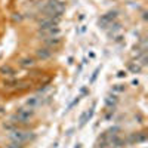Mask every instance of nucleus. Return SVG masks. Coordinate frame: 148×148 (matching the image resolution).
Listing matches in <instances>:
<instances>
[{"label": "nucleus", "mask_w": 148, "mask_h": 148, "mask_svg": "<svg viewBox=\"0 0 148 148\" xmlns=\"http://www.w3.org/2000/svg\"><path fill=\"white\" fill-rule=\"evenodd\" d=\"M64 9H65L64 3L56 2V0H51V2H47V3L42 8L43 14H45L46 16H55V18H59L61 14L64 12Z\"/></svg>", "instance_id": "f257e3e1"}, {"label": "nucleus", "mask_w": 148, "mask_h": 148, "mask_svg": "<svg viewBox=\"0 0 148 148\" xmlns=\"http://www.w3.org/2000/svg\"><path fill=\"white\" fill-rule=\"evenodd\" d=\"M34 116V108H19L16 113L12 116V121L16 123V125H27L28 120Z\"/></svg>", "instance_id": "f03ea898"}, {"label": "nucleus", "mask_w": 148, "mask_h": 148, "mask_svg": "<svg viewBox=\"0 0 148 148\" xmlns=\"http://www.w3.org/2000/svg\"><path fill=\"white\" fill-rule=\"evenodd\" d=\"M10 138H12V141H18V142H25V141H28V139H33L34 138V135L31 133V132H27V130H22L19 126L18 127H15L14 130H10Z\"/></svg>", "instance_id": "7ed1b4c3"}, {"label": "nucleus", "mask_w": 148, "mask_h": 148, "mask_svg": "<svg viewBox=\"0 0 148 148\" xmlns=\"http://www.w3.org/2000/svg\"><path fill=\"white\" fill-rule=\"evenodd\" d=\"M59 18L55 16H45L39 21V30H46V28H52V27H58Z\"/></svg>", "instance_id": "20e7f679"}, {"label": "nucleus", "mask_w": 148, "mask_h": 148, "mask_svg": "<svg viewBox=\"0 0 148 148\" xmlns=\"http://www.w3.org/2000/svg\"><path fill=\"white\" fill-rule=\"evenodd\" d=\"M116 18H117V10L108 12V14H105V15L101 16V19H99V25H101L102 28H108L111 24L116 21Z\"/></svg>", "instance_id": "39448f33"}, {"label": "nucleus", "mask_w": 148, "mask_h": 148, "mask_svg": "<svg viewBox=\"0 0 148 148\" xmlns=\"http://www.w3.org/2000/svg\"><path fill=\"white\" fill-rule=\"evenodd\" d=\"M39 36L43 39H51V37H58L59 36V28L52 27V28H46V30H39Z\"/></svg>", "instance_id": "423d86ee"}, {"label": "nucleus", "mask_w": 148, "mask_h": 148, "mask_svg": "<svg viewBox=\"0 0 148 148\" xmlns=\"http://www.w3.org/2000/svg\"><path fill=\"white\" fill-rule=\"evenodd\" d=\"M52 55H53V49L46 47V46H43V47H40V49H37V51H36V56L39 59H42V61L51 58Z\"/></svg>", "instance_id": "0eeeda50"}, {"label": "nucleus", "mask_w": 148, "mask_h": 148, "mask_svg": "<svg viewBox=\"0 0 148 148\" xmlns=\"http://www.w3.org/2000/svg\"><path fill=\"white\" fill-rule=\"evenodd\" d=\"M31 88V82H28L27 79H22V80H16L15 86H14V90H25Z\"/></svg>", "instance_id": "6e6552de"}, {"label": "nucleus", "mask_w": 148, "mask_h": 148, "mask_svg": "<svg viewBox=\"0 0 148 148\" xmlns=\"http://www.w3.org/2000/svg\"><path fill=\"white\" fill-rule=\"evenodd\" d=\"M93 113H95V105L90 108V110H88V111H84V113L82 114V117H80V127L82 126H84L86 123H88L90 119H92V116H93Z\"/></svg>", "instance_id": "1a4fd4ad"}, {"label": "nucleus", "mask_w": 148, "mask_h": 148, "mask_svg": "<svg viewBox=\"0 0 148 148\" xmlns=\"http://www.w3.org/2000/svg\"><path fill=\"white\" fill-rule=\"evenodd\" d=\"M147 139V133L145 132H138V133H133L132 136L129 138L130 142H144Z\"/></svg>", "instance_id": "9d476101"}, {"label": "nucleus", "mask_w": 148, "mask_h": 148, "mask_svg": "<svg viewBox=\"0 0 148 148\" xmlns=\"http://www.w3.org/2000/svg\"><path fill=\"white\" fill-rule=\"evenodd\" d=\"M25 104H27V107H30V108H36L37 105H40V104H42V98H40V96H33V98H28Z\"/></svg>", "instance_id": "9b49d317"}, {"label": "nucleus", "mask_w": 148, "mask_h": 148, "mask_svg": "<svg viewBox=\"0 0 148 148\" xmlns=\"http://www.w3.org/2000/svg\"><path fill=\"white\" fill-rule=\"evenodd\" d=\"M0 74H3V76H6V77H14L15 76V70L12 68L10 65H3L2 68H0Z\"/></svg>", "instance_id": "f8f14e48"}, {"label": "nucleus", "mask_w": 148, "mask_h": 148, "mask_svg": "<svg viewBox=\"0 0 148 148\" xmlns=\"http://www.w3.org/2000/svg\"><path fill=\"white\" fill-rule=\"evenodd\" d=\"M19 65H21L22 68H33V67H34V59L30 58V56L22 58V59L19 61Z\"/></svg>", "instance_id": "ddd939ff"}, {"label": "nucleus", "mask_w": 148, "mask_h": 148, "mask_svg": "<svg viewBox=\"0 0 148 148\" xmlns=\"http://www.w3.org/2000/svg\"><path fill=\"white\" fill-rule=\"evenodd\" d=\"M61 43V39H58V37H51V39H45V46L46 47H51L53 49L55 46H58Z\"/></svg>", "instance_id": "4468645a"}, {"label": "nucleus", "mask_w": 148, "mask_h": 148, "mask_svg": "<svg viewBox=\"0 0 148 148\" xmlns=\"http://www.w3.org/2000/svg\"><path fill=\"white\" fill-rule=\"evenodd\" d=\"M127 68H129V71L133 73V74H138V73H141V70H142V67H141L139 64H136V62H129Z\"/></svg>", "instance_id": "2eb2a0df"}, {"label": "nucleus", "mask_w": 148, "mask_h": 148, "mask_svg": "<svg viewBox=\"0 0 148 148\" xmlns=\"http://www.w3.org/2000/svg\"><path fill=\"white\" fill-rule=\"evenodd\" d=\"M116 104H117V98H116L114 95H113V96L110 95V96H107V98H105V105H107L108 108H111V107H114Z\"/></svg>", "instance_id": "dca6fc26"}, {"label": "nucleus", "mask_w": 148, "mask_h": 148, "mask_svg": "<svg viewBox=\"0 0 148 148\" xmlns=\"http://www.w3.org/2000/svg\"><path fill=\"white\" fill-rule=\"evenodd\" d=\"M6 148H24L22 142H18V141H12L10 144L6 145Z\"/></svg>", "instance_id": "f3484780"}, {"label": "nucleus", "mask_w": 148, "mask_h": 148, "mask_svg": "<svg viewBox=\"0 0 148 148\" xmlns=\"http://www.w3.org/2000/svg\"><path fill=\"white\" fill-rule=\"evenodd\" d=\"M125 89H126V86H123V84L113 86V92H125Z\"/></svg>", "instance_id": "a211bd4d"}, {"label": "nucleus", "mask_w": 148, "mask_h": 148, "mask_svg": "<svg viewBox=\"0 0 148 148\" xmlns=\"http://www.w3.org/2000/svg\"><path fill=\"white\" fill-rule=\"evenodd\" d=\"M98 73H99V68H96V70H95V73H93V76H92L90 82H95V79L98 77Z\"/></svg>", "instance_id": "6ab92c4d"}, {"label": "nucleus", "mask_w": 148, "mask_h": 148, "mask_svg": "<svg viewBox=\"0 0 148 148\" xmlns=\"http://www.w3.org/2000/svg\"><path fill=\"white\" fill-rule=\"evenodd\" d=\"M117 76H119V77H125V76H126V73H125V71H119Z\"/></svg>", "instance_id": "aec40b11"}, {"label": "nucleus", "mask_w": 148, "mask_h": 148, "mask_svg": "<svg viewBox=\"0 0 148 148\" xmlns=\"http://www.w3.org/2000/svg\"><path fill=\"white\" fill-rule=\"evenodd\" d=\"M76 148H80V145H77V147H76Z\"/></svg>", "instance_id": "412c9836"}]
</instances>
